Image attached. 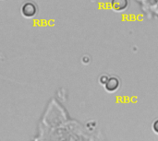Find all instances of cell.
Here are the masks:
<instances>
[{
	"mask_svg": "<svg viewBox=\"0 0 158 141\" xmlns=\"http://www.w3.org/2000/svg\"><path fill=\"white\" fill-rule=\"evenodd\" d=\"M20 11L23 17L27 18H34L38 14V6L37 4L33 1L28 0L25 1L20 7Z\"/></svg>",
	"mask_w": 158,
	"mask_h": 141,
	"instance_id": "obj_1",
	"label": "cell"
},
{
	"mask_svg": "<svg viewBox=\"0 0 158 141\" xmlns=\"http://www.w3.org/2000/svg\"><path fill=\"white\" fill-rule=\"evenodd\" d=\"M119 86V80L117 78H109L107 82L105 84L106 90H107L108 91H115Z\"/></svg>",
	"mask_w": 158,
	"mask_h": 141,
	"instance_id": "obj_2",
	"label": "cell"
},
{
	"mask_svg": "<svg viewBox=\"0 0 158 141\" xmlns=\"http://www.w3.org/2000/svg\"><path fill=\"white\" fill-rule=\"evenodd\" d=\"M111 6L115 10L120 11L128 6V0H112Z\"/></svg>",
	"mask_w": 158,
	"mask_h": 141,
	"instance_id": "obj_3",
	"label": "cell"
},
{
	"mask_svg": "<svg viewBox=\"0 0 158 141\" xmlns=\"http://www.w3.org/2000/svg\"><path fill=\"white\" fill-rule=\"evenodd\" d=\"M108 79H109V78H107L106 76H102V77L100 78V82H101L102 84H106V83L107 82Z\"/></svg>",
	"mask_w": 158,
	"mask_h": 141,
	"instance_id": "obj_4",
	"label": "cell"
},
{
	"mask_svg": "<svg viewBox=\"0 0 158 141\" xmlns=\"http://www.w3.org/2000/svg\"><path fill=\"white\" fill-rule=\"evenodd\" d=\"M153 129L156 133H158V119L155 121V123L153 125Z\"/></svg>",
	"mask_w": 158,
	"mask_h": 141,
	"instance_id": "obj_5",
	"label": "cell"
}]
</instances>
